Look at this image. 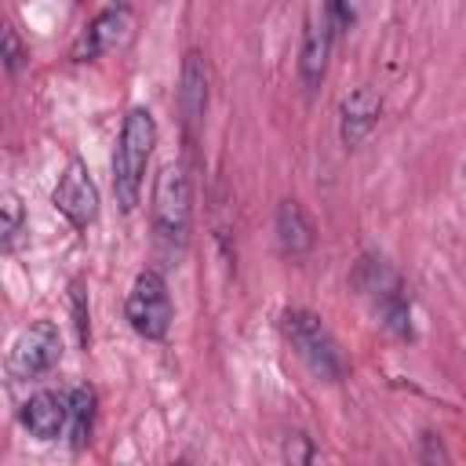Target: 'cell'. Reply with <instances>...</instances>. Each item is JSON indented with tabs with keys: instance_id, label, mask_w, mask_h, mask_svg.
<instances>
[{
	"instance_id": "8fae6325",
	"label": "cell",
	"mask_w": 466,
	"mask_h": 466,
	"mask_svg": "<svg viewBox=\"0 0 466 466\" xmlns=\"http://www.w3.org/2000/svg\"><path fill=\"white\" fill-rule=\"evenodd\" d=\"M382 116V98L375 87L360 84V87H350L339 102V138L346 149H357L379 124Z\"/></svg>"
},
{
	"instance_id": "d6986e66",
	"label": "cell",
	"mask_w": 466,
	"mask_h": 466,
	"mask_svg": "<svg viewBox=\"0 0 466 466\" xmlns=\"http://www.w3.org/2000/svg\"><path fill=\"white\" fill-rule=\"evenodd\" d=\"M284 459L288 462H309L313 459V441L306 433H288L284 437Z\"/></svg>"
},
{
	"instance_id": "4fadbf2b",
	"label": "cell",
	"mask_w": 466,
	"mask_h": 466,
	"mask_svg": "<svg viewBox=\"0 0 466 466\" xmlns=\"http://www.w3.org/2000/svg\"><path fill=\"white\" fill-rule=\"evenodd\" d=\"M273 226H277V244H280V251L291 255V258H302V255L313 248V240H317V237H313V222H309V215L302 211L299 200H280Z\"/></svg>"
},
{
	"instance_id": "3957f363",
	"label": "cell",
	"mask_w": 466,
	"mask_h": 466,
	"mask_svg": "<svg viewBox=\"0 0 466 466\" xmlns=\"http://www.w3.org/2000/svg\"><path fill=\"white\" fill-rule=\"evenodd\" d=\"M353 288L375 306V313L382 317V324H386L397 339H411V302H408V288H404L400 273H397L382 255H360V262L353 266Z\"/></svg>"
},
{
	"instance_id": "5bb4252c",
	"label": "cell",
	"mask_w": 466,
	"mask_h": 466,
	"mask_svg": "<svg viewBox=\"0 0 466 466\" xmlns=\"http://www.w3.org/2000/svg\"><path fill=\"white\" fill-rule=\"evenodd\" d=\"M95 411H98V393L91 386H73L69 390V448L84 451L95 433Z\"/></svg>"
},
{
	"instance_id": "ba28073f",
	"label": "cell",
	"mask_w": 466,
	"mask_h": 466,
	"mask_svg": "<svg viewBox=\"0 0 466 466\" xmlns=\"http://www.w3.org/2000/svg\"><path fill=\"white\" fill-rule=\"evenodd\" d=\"M335 25L331 15L324 7V0L306 15V29H302V47H299V76L306 84V91H317L328 76V58L335 47Z\"/></svg>"
},
{
	"instance_id": "7a4b0ae2",
	"label": "cell",
	"mask_w": 466,
	"mask_h": 466,
	"mask_svg": "<svg viewBox=\"0 0 466 466\" xmlns=\"http://www.w3.org/2000/svg\"><path fill=\"white\" fill-rule=\"evenodd\" d=\"M149 215H153L157 244L164 251H182L189 240V226H193V189H189V175L178 160H171L157 171Z\"/></svg>"
},
{
	"instance_id": "ac0fdd59",
	"label": "cell",
	"mask_w": 466,
	"mask_h": 466,
	"mask_svg": "<svg viewBox=\"0 0 466 466\" xmlns=\"http://www.w3.org/2000/svg\"><path fill=\"white\" fill-rule=\"evenodd\" d=\"M25 58H29V51L22 47L15 25H7V29H4V66H7V73H18V66H22Z\"/></svg>"
},
{
	"instance_id": "2e32d148",
	"label": "cell",
	"mask_w": 466,
	"mask_h": 466,
	"mask_svg": "<svg viewBox=\"0 0 466 466\" xmlns=\"http://www.w3.org/2000/svg\"><path fill=\"white\" fill-rule=\"evenodd\" d=\"M69 306H73L76 339H80V346H87V339H91V309H87V291H84V280H73V284H69Z\"/></svg>"
},
{
	"instance_id": "9a60e30c",
	"label": "cell",
	"mask_w": 466,
	"mask_h": 466,
	"mask_svg": "<svg viewBox=\"0 0 466 466\" xmlns=\"http://www.w3.org/2000/svg\"><path fill=\"white\" fill-rule=\"evenodd\" d=\"M22 237H25V208H22L18 193L4 189L0 193V248L11 255Z\"/></svg>"
},
{
	"instance_id": "6da1fadb",
	"label": "cell",
	"mask_w": 466,
	"mask_h": 466,
	"mask_svg": "<svg viewBox=\"0 0 466 466\" xmlns=\"http://www.w3.org/2000/svg\"><path fill=\"white\" fill-rule=\"evenodd\" d=\"M157 146V120L146 106L127 109L120 135H116V149H113V193L120 211H135L138 197H142V178L149 167Z\"/></svg>"
},
{
	"instance_id": "9c48e42d",
	"label": "cell",
	"mask_w": 466,
	"mask_h": 466,
	"mask_svg": "<svg viewBox=\"0 0 466 466\" xmlns=\"http://www.w3.org/2000/svg\"><path fill=\"white\" fill-rule=\"evenodd\" d=\"M127 33H131V7L120 0V4H109L106 11H98L87 25H84V33L76 36V44H73V62H95V58H102L106 51H113V47H120L124 40H127Z\"/></svg>"
},
{
	"instance_id": "277c9868",
	"label": "cell",
	"mask_w": 466,
	"mask_h": 466,
	"mask_svg": "<svg viewBox=\"0 0 466 466\" xmlns=\"http://www.w3.org/2000/svg\"><path fill=\"white\" fill-rule=\"evenodd\" d=\"M280 335L291 342V350L306 360V368L313 375H320L324 382H339L346 375V357L335 342V335L328 331V324L306 309V306H288L280 313Z\"/></svg>"
},
{
	"instance_id": "30bf717a",
	"label": "cell",
	"mask_w": 466,
	"mask_h": 466,
	"mask_svg": "<svg viewBox=\"0 0 466 466\" xmlns=\"http://www.w3.org/2000/svg\"><path fill=\"white\" fill-rule=\"evenodd\" d=\"M211 87V76H208V58L189 47L186 58H182V73H178V116L186 124L189 135H197L204 127V116H208V91Z\"/></svg>"
},
{
	"instance_id": "ffe728a7",
	"label": "cell",
	"mask_w": 466,
	"mask_h": 466,
	"mask_svg": "<svg viewBox=\"0 0 466 466\" xmlns=\"http://www.w3.org/2000/svg\"><path fill=\"white\" fill-rule=\"evenodd\" d=\"M419 441H422V448H419V459H422V462H448V459H451V455L444 451V444H441V437H437V433H430V430H426Z\"/></svg>"
},
{
	"instance_id": "7c38bea8",
	"label": "cell",
	"mask_w": 466,
	"mask_h": 466,
	"mask_svg": "<svg viewBox=\"0 0 466 466\" xmlns=\"http://www.w3.org/2000/svg\"><path fill=\"white\" fill-rule=\"evenodd\" d=\"M22 426L29 430V437L36 441H58L62 430H69V393H55V390H36L22 411H18Z\"/></svg>"
},
{
	"instance_id": "e0dca14e",
	"label": "cell",
	"mask_w": 466,
	"mask_h": 466,
	"mask_svg": "<svg viewBox=\"0 0 466 466\" xmlns=\"http://www.w3.org/2000/svg\"><path fill=\"white\" fill-rule=\"evenodd\" d=\"M324 7H328V15H331V25H335V33L342 36V33H350V29L357 25L364 0H324Z\"/></svg>"
},
{
	"instance_id": "8992f818",
	"label": "cell",
	"mask_w": 466,
	"mask_h": 466,
	"mask_svg": "<svg viewBox=\"0 0 466 466\" xmlns=\"http://www.w3.org/2000/svg\"><path fill=\"white\" fill-rule=\"evenodd\" d=\"M62 360V335L51 320H33L29 328L18 331V339L11 342L7 353V375L15 382H29L47 375L55 364Z\"/></svg>"
},
{
	"instance_id": "5b68a950",
	"label": "cell",
	"mask_w": 466,
	"mask_h": 466,
	"mask_svg": "<svg viewBox=\"0 0 466 466\" xmlns=\"http://www.w3.org/2000/svg\"><path fill=\"white\" fill-rule=\"evenodd\" d=\"M124 313H127V324H131L135 335H142L149 342H160L167 335V328H171V317H175L167 280L157 269H142L135 277L131 291H127Z\"/></svg>"
},
{
	"instance_id": "52a82bcc",
	"label": "cell",
	"mask_w": 466,
	"mask_h": 466,
	"mask_svg": "<svg viewBox=\"0 0 466 466\" xmlns=\"http://www.w3.org/2000/svg\"><path fill=\"white\" fill-rule=\"evenodd\" d=\"M51 204L66 215V222L73 229H87L98 218V186H95L91 171L84 167V160L66 164V171L58 175V182L51 189Z\"/></svg>"
}]
</instances>
